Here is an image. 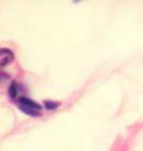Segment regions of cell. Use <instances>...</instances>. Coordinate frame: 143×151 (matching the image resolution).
I'll return each instance as SVG.
<instances>
[{
	"instance_id": "7a4b0ae2",
	"label": "cell",
	"mask_w": 143,
	"mask_h": 151,
	"mask_svg": "<svg viewBox=\"0 0 143 151\" xmlns=\"http://www.w3.org/2000/svg\"><path fill=\"white\" fill-rule=\"evenodd\" d=\"M14 59V53L9 49H0V65L5 67L8 63H10Z\"/></svg>"
},
{
	"instance_id": "3957f363",
	"label": "cell",
	"mask_w": 143,
	"mask_h": 151,
	"mask_svg": "<svg viewBox=\"0 0 143 151\" xmlns=\"http://www.w3.org/2000/svg\"><path fill=\"white\" fill-rule=\"evenodd\" d=\"M9 94H10L11 98H15L18 96V84L15 82H13L9 87Z\"/></svg>"
},
{
	"instance_id": "277c9868",
	"label": "cell",
	"mask_w": 143,
	"mask_h": 151,
	"mask_svg": "<svg viewBox=\"0 0 143 151\" xmlns=\"http://www.w3.org/2000/svg\"><path fill=\"white\" fill-rule=\"evenodd\" d=\"M44 106L48 108V110H54V108H56L59 106L58 102H49V101H45L44 102Z\"/></svg>"
},
{
	"instance_id": "6da1fadb",
	"label": "cell",
	"mask_w": 143,
	"mask_h": 151,
	"mask_svg": "<svg viewBox=\"0 0 143 151\" xmlns=\"http://www.w3.org/2000/svg\"><path fill=\"white\" fill-rule=\"evenodd\" d=\"M20 108L29 113V115H33V116H36L38 113H39V111L41 110V106L38 105V103H35L34 101L29 100V98H25V97H21L20 98Z\"/></svg>"
}]
</instances>
